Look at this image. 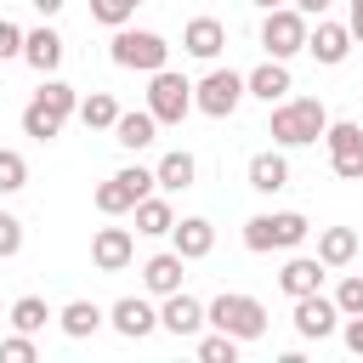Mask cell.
Listing matches in <instances>:
<instances>
[{
    "label": "cell",
    "mask_w": 363,
    "mask_h": 363,
    "mask_svg": "<svg viewBox=\"0 0 363 363\" xmlns=\"http://www.w3.org/2000/svg\"><path fill=\"white\" fill-rule=\"evenodd\" d=\"M323 130H329V113H323L318 96H284L272 108V142H284V147H306Z\"/></svg>",
    "instance_id": "1"
},
{
    "label": "cell",
    "mask_w": 363,
    "mask_h": 363,
    "mask_svg": "<svg viewBox=\"0 0 363 363\" xmlns=\"http://www.w3.org/2000/svg\"><path fill=\"white\" fill-rule=\"evenodd\" d=\"M204 318H210L216 329H227L233 340H261V335H267V306H261L255 295H216V301L204 306Z\"/></svg>",
    "instance_id": "2"
},
{
    "label": "cell",
    "mask_w": 363,
    "mask_h": 363,
    "mask_svg": "<svg viewBox=\"0 0 363 363\" xmlns=\"http://www.w3.org/2000/svg\"><path fill=\"white\" fill-rule=\"evenodd\" d=\"M306 233H312V227H306L301 210H278V216H250V221H244V244H250L255 255H267V250H295Z\"/></svg>",
    "instance_id": "3"
},
{
    "label": "cell",
    "mask_w": 363,
    "mask_h": 363,
    "mask_svg": "<svg viewBox=\"0 0 363 363\" xmlns=\"http://www.w3.org/2000/svg\"><path fill=\"white\" fill-rule=\"evenodd\" d=\"M108 57H113L119 68L159 74V68H164V57H170V45H164L159 34H147V28H113V45H108Z\"/></svg>",
    "instance_id": "4"
},
{
    "label": "cell",
    "mask_w": 363,
    "mask_h": 363,
    "mask_svg": "<svg viewBox=\"0 0 363 363\" xmlns=\"http://www.w3.org/2000/svg\"><path fill=\"white\" fill-rule=\"evenodd\" d=\"M244 96H250V85H244V74H233V68H210V74L193 85V108L210 113V119H227Z\"/></svg>",
    "instance_id": "5"
},
{
    "label": "cell",
    "mask_w": 363,
    "mask_h": 363,
    "mask_svg": "<svg viewBox=\"0 0 363 363\" xmlns=\"http://www.w3.org/2000/svg\"><path fill=\"white\" fill-rule=\"evenodd\" d=\"M147 187H159V176L142 170V164H130V170H119V176H108V182L96 187V210H102V216H125V210H136V204L147 199Z\"/></svg>",
    "instance_id": "6"
},
{
    "label": "cell",
    "mask_w": 363,
    "mask_h": 363,
    "mask_svg": "<svg viewBox=\"0 0 363 363\" xmlns=\"http://www.w3.org/2000/svg\"><path fill=\"white\" fill-rule=\"evenodd\" d=\"M261 45H267V57H295V51H306V11H295V6L267 11Z\"/></svg>",
    "instance_id": "7"
},
{
    "label": "cell",
    "mask_w": 363,
    "mask_h": 363,
    "mask_svg": "<svg viewBox=\"0 0 363 363\" xmlns=\"http://www.w3.org/2000/svg\"><path fill=\"white\" fill-rule=\"evenodd\" d=\"M147 108H153V119H159V125H182V119H187V108H193V85H187L182 74L159 68V74H153V85H147Z\"/></svg>",
    "instance_id": "8"
},
{
    "label": "cell",
    "mask_w": 363,
    "mask_h": 363,
    "mask_svg": "<svg viewBox=\"0 0 363 363\" xmlns=\"http://www.w3.org/2000/svg\"><path fill=\"white\" fill-rule=\"evenodd\" d=\"M323 142H329V164H335V176L363 182V125H357V119H335V125L323 130Z\"/></svg>",
    "instance_id": "9"
},
{
    "label": "cell",
    "mask_w": 363,
    "mask_h": 363,
    "mask_svg": "<svg viewBox=\"0 0 363 363\" xmlns=\"http://www.w3.org/2000/svg\"><path fill=\"white\" fill-rule=\"evenodd\" d=\"M295 329L306 335V340H329L335 329H340V306L329 301V295H295Z\"/></svg>",
    "instance_id": "10"
},
{
    "label": "cell",
    "mask_w": 363,
    "mask_h": 363,
    "mask_svg": "<svg viewBox=\"0 0 363 363\" xmlns=\"http://www.w3.org/2000/svg\"><path fill=\"white\" fill-rule=\"evenodd\" d=\"M130 255H136V244H130L125 227H102V233L91 238V261H96V272H125Z\"/></svg>",
    "instance_id": "11"
},
{
    "label": "cell",
    "mask_w": 363,
    "mask_h": 363,
    "mask_svg": "<svg viewBox=\"0 0 363 363\" xmlns=\"http://www.w3.org/2000/svg\"><path fill=\"white\" fill-rule=\"evenodd\" d=\"M306 51H312L323 68H335V62H346V51H352V28H346V23H318V28H306Z\"/></svg>",
    "instance_id": "12"
},
{
    "label": "cell",
    "mask_w": 363,
    "mask_h": 363,
    "mask_svg": "<svg viewBox=\"0 0 363 363\" xmlns=\"http://www.w3.org/2000/svg\"><path fill=\"white\" fill-rule=\"evenodd\" d=\"M108 318H113V329H119L125 340H142V335H153V329H159V312H153L142 295H125V301H113V312H108Z\"/></svg>",
    "instance_id": "13"
},
{
    "label": "cell",
    "mask_w": 363,
    "mask_h": 363,
    "mask_svg": "<svg viewBox=\"0 0 363 363\" xmlns=\"http://www.w3.org/2000/svg\"><path fill=\"white\" fill-rule=\"evenodd\" d=\"M170 238H176V255H187V261H204V255L216 250V227H210L204 216L176 221V227H170Z\"/></svg>",
    "instance_id": "14"
},
{
    "label": "cell",
    "mask_w": 363,
    "mask_h": 363,
    "mask_svg": "<svg viewBox=\"0 0 363 363\" xmlns=\"http://www.w3.org/2000/svg\"><path fill=\"white\" fill-rule=\"evenodd\" d=\"M182 267H187V255H176V250L147 255V261H142V284H147L153 295H176V289H182Z\"/></svg>",
    "instance_id": "15"
},
{
    "label": "cell",
    "mask_w": 363,
    "mask_h": 363,
    "mask_svg": "<svg viewBox=\"0 0 363 363\" xmlns=\"http://www.w3.org/2000/svg\"><path fill=\"white\" fill-rule=\"evenodd\" d=\"M159 323H164L170 335H199V323H210V318H204V306H199L193 295H182V289H176V295H164Z\"/></svg>",
    "instance_id": "16"
},
{
    "label": "cell",
    "mask_w": 363,
    "mask_h": 363,
    "mask_svg": "<svg viewBox=\"0 0 363 363\" xmlns=\"http://www.w3.org/2000/svg\"><path fill=\"white\" fill-rule=\"evenodd\" d=\"M244 85H250V96H261V102H284V96H289V68H284V57H267L255 74H244Z\"/></svg>",
    "instance_id": "17"
},
{
    "label": "cell",
    "mask_w": 363,
    "mask_h": 363,
    "mask_svg": "<svg viewBox=\"0 0 363 363\" xmlns=\"http://www.w3.org/2000/svg\"><path fill=\"white\" fill-rule=\"evenodd\" d=\"M23 62H28L34 74H51V68L62 62V34H57V28H34V34L23 40Z\"/></svg>",
    "instance_id": "18"
},
{
    "label": "cell",
    "mask_w": 363,
    "mask_h": 363,
    "mask_svg": "<svg viewBox=\"0 0 363 363\" xmlns=\"http://www.w3.org/2000/svg\"><path fill=\"white\" fill-rule=\"evenodd\" d=\"M153 136H159L153 108H136V113H119V119H113V142H119V147H130V153H136V147H147Z\"/></svg>",
    "instance_id": "19"
},
{
    "label": "cell",
    "mask_w": 363,
    "mask_h": 363,
    "mask_svg": "<svg viewBox=\"0 0 363 363\" xmlns=\"http://www.w3.org/2000/svg\"><path fill=\"white\" fill-rule=\"evenodd\" d=\"M323 284V261L318 255H295V261H284V272H278V289L284 295H312Z\"/></svg>",
    "instance_id": "20"
},
{
    "label": "cell",
    "mask_w": 363,
    "mask_h": 363,
    "mask_svg": "<svg viewBox=\"0 0 363 363\" xmlns=\"http://www.w3.org/2000/svg\"><path fill=\"white\" fill-rule=\"evenodd\" d=\"M182 45H187L193 57H204V62H210V57L227 45V28H221L216 17H193V23H187V34H182Z\"/></svg>",
    "instance_id": "21"
},
{
    "label": "cell",
    "mask_w": 363,
    "mask_h": 363,
    "mask_svg": "<svg viewBox=\"0 0 363 363\" xmlns=\"http://www.w3.org/2000/svg\"><path fill=\"white\" fill-rule=\"evenodd\" d=\"M153 176H159V187H164V193H187V187H193V176H199V164H193V153H182V147H176V153H164V159L153 164Z\"/></svg>",
    "instance_id": "22"
},
{
    "label": "cell",
    "mask_w": 363,
    "mask_h": 363,
    "mask_svg": "<svg viewBox=\"0 0 363 363\" xmlns=\"http://www.w3.org/2000/svg\"><path fill=\"white\" fill-rule=\"evenodd\" d=\"M250 187H255V193H284V187H289L284 153H255V159H250Z\"/></svg>",
    "instance_id": "23"
},
{
    "label": "cell",
    "mask_w": 363,
    "mask_h": 363,
    "mask_svg": "<svg viewBox=\"0 0 363 363\" xmlns=\"http://www.w3.org/2000/svg\"><path fill=\"white\" fill-rule=\"evenodd\" d=\"M57 323H62L68 340H85V335L102 329V306H96V301H68V306L57 312Z\"/></svg>",
    "instance_id": "24"
},
{
    "label": "cell",
    "mask_w": 363,
    "mask_h": 363,
    "mask_svg": "<svg viewBox=\"0 0 363 363\" xmlns=\"http://www.w3.org/2000/svg\"><path fill=\"white\" fill-rule=\"evenodd\" d=\"M352 255H357V233L352 227H323L318 233V261L323 267H346Z\"/></svg>",
    "instance_id": "25"
},
{
    "label": "cell",
    "mask_w": 363,
    "mask_h": 363,
    "mask_svg": "<svg viewBox=\"0 0 363 363\" xmlns=\"http://www.w3.org/2000/svg\"><path fill=\"white\" fill-rule=\"evenodd\" d=\"M23 130H28L34 142H51V136L62 130V113H57L51 102H40V96H34V102L23 108Z\"/></svg>",
    "instance_id": "26"
},
{
    "label": "cell",
    "mask_w": 363,
    "mask_h": 363,
    "mask_svg": "<svg viewBox=\"0 0 363 363\" xmlns=\"http://www.w3.org/2000/svg\"><path fill=\"white\" fill-rule=\"evenodd\" d=\"M170 227H176V210H170L164 199H142V204H136V233L159 238V233H170Z\"/></svg>",
    "instance_id": "27"
},
{
    "label": "cell",
    "mask_w": 363,
    "mask_h": 363,
    "mask_svg": "<svg viewBox=\"0 0 363 363\" xmlns=\"http://www.w3.org/2000/svg\"><path fill=\"white\" fill-rule=\"evenodd\" d=\"M79 119H85L91 130H113V119H119V102H113L108 91H91V96L79 102Z\"/></svg>",
    "instance_id": "28"
},
{
    "label": "cell",
    "mask_w": 363,
    "mask_h": 363,
    "mask_svg": "<svg viewBox=\"0 0 363 363\" xmlns=\"http://www.w3.org/2000/svg\"><path fill=\"white\" fill-rule=\"evenodd\" d=\"M45 318H57L40 295H23V301H11V323L23 329V335H34V329H45Z\"/></svg>",
    "instance_id": "29"
},
{
    "label": "cell",
    "mask_w": 363,
    "mask_h": 363,
    "mask_svg": "<svg viewBox=\"0 0 363 363\" xmlns=\"http://www.w3.org/2000/svg\"><path fill=\"white\" fill-rule=\"evenodd\" d=\"M136 6H142V0H91V17L108 23V28H125V23L136 17Z\"/></svg>",
    "instance_id": "30"
},
{
    "label": "cell",
    "mask_w": 363,
    "mask_h": 363,
    "mask_svg": "<svg viewBox=\"0 0 363 363\" xmlns=\"http://www.w3.org/2000/svg\"><path fill=\"white\" fill-rule=\"evenodd\" d=\"M199 357H204V363H233V357H238V340H233L227 329H216V335L199 340Z\"/></svg>",
    "instance_id": "31"
},
{
    "label": "cell",
    "mask_w": 363,
    "mask_h": 363,
    "mask_svg": "<svg viewBox=\"0 0 363 363\" xmlns=\"http://www.w3.org/2000/svg\"><path fill=\"white\" fill-rule=\"evenodd\" d=\"M17 187H28V164H23V153L0 147V193H17Z\"/></svg>",
    "instance_id": "32"
},
{
    "label": "cell",
    "mask_w": 363,
    "mask_h": 363,
    "mask_svg": "<svg viewBox=\"0 0 363 363\" xmlns=\"http://www.w3.org/2000/svg\"><path fill=\"white\" fill-rule=\"evenodd\" d=\"M335 306H340V318L363 312V278H340V289H335Z\"/></svg>",
    "instance_id": "33"
},
{
    "label": "cell",
    "mask_w": 363,
    "mask_h": 363,
    "mask_svg": "<svg viewBox=\"0 0 363 363\" xmlns=\"http://www.w3.org/2000/svg\"><path fill=\"white\" fill-rule=\"evenodd\" d=\"M17 250H23V221L0 210V261H6V255H17Z\"/></svg>",
    "instance_id": "34"
},
{
    "label": "cell",
    "mask_w": 363,
    "mask_h": 363,
    "mask_svg": "<svg viewBox=\"0 0 363 363\" xmlns=\"http://www.w3.org/2000/svg\"><path fill=\"white\" fill-rule=\"evenodd\" d=\"M0 357H6V363H34V340L17 329L11 340H0Z\"/></svg>",
    "instance_id": "35"
},
{
    "label": "cell",
    "mask_w": 363,
    "mask_h": 363,
    "mask_svg": "<svg viewBox=\"0 0 363 363\" xmlns=\"http://www.w3.org/2000/svg\"><path fill=\"white\" fill-rule=\"evenodd\" d=\"M23 40H28V34H23L11 17H0V62H6V57H23Z\"/></svg>",
    "instance_id": "36"
},
{
    "label": "cell",
    "mask_w": 363,
    "mask_h": 363,
    "mask_svg": "<svg viewBox=\"0 0 363 363\" xmlns=\"http://www.w3.org/2000/svg\"><path fill=\"white\" fill-rule=\"evenodd\" d=\"M340 335H346V352H357V357H363V312H352Z\"/></svg>",
    "instance_id": "37"
},
{
    "label": "cell",
    "mask_w": 363,
    "mask_h": 363,
    "mask_svg": "<svg viewBox=\"0 0 363 363\" xmlns=\"http://www.w3.org/2000/svg\"><path fill=\"white\" fill-rule=\"evenodd\" d=\"M28 6H34V11H40V17H57V11H62V6H68V0H28Z\"/></svg>",
    "instance_id": "38"
},
{
    "label": "cell",
    "mask_w": 363,
    "mask_h": 363,
    "mask_svg": "<svg viewBox=\"0 0 363 363\" xmlns=\"http://www.w3.org/2000/svg\"><path fill=\"white\" fill-rule=\"evenodd\" d=\"M295 11H306V17H323V11H329V0H295Z\"/></svg>",
    "instance_id": "39"
},
{
    "label": "cell",
    "mask_w": 363,
    "mask_h": 363,
    "mask_svg": "<svg viewBox=\"0 0 363 363\" xmlns=\"http://www.w3.org/2000/svg\"><path fill=\"white\" fill-rule=\"evenodd\" d=\"M346 28H352V40H363V0H352V23Z\"/></svg>",
    "instance_id": "40"
},
{
    "label": "cell",
    "mask_w": 363,
    "mask_h": 363,
    "mask_svg": "<svg viewBox=\"0 0 363 363\" xmlns=\"http://www.w3.org/2000/svg\"><path fill=\"white\" fill-rule=\"evenodd\" d=\"M250 6H261V11H278V6H284V0H250Z\"/></svg>",
    "instance_id": "41"
}]
</instances>
